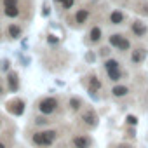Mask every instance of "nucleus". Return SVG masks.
Wrapping results in <instances>:
<instances>
[{"label": "nucleus", "mask_w": 148, "mask_h": 148, "mask_svg": "<svg viewBox=\"0 0 148 148\" xmlns=\"http://www.w3.org/2000/svg\"><path fill=\"white\" fill-rule=\"evenodd\" d=\"M64 103H66V112H68V115H73V117H77V115L84 110V106L87 105L86 99H84L82 96H77V94H71V96L64 98Z\"/></svg>", "instance_id": "obj_17"}, {"label": "nucleus", "mask_w": 148, "mask_h": 148, "mask_svg": "<svg viewBox=\"0 0 148 148\" xmlns=\"http://www.w3.org/2000/svg\"><path fill=\"white\" fill-rule=\"evenodd\" d=\"M105 92H106V98H110L113 101H125L127 98H131L134 94V86L125 80V82H120V84L108 86V89Z\"/></svg>", "instance_id": "obj_13"}, {"label": "nucleus", "mask_w": 148, "mask_h": 148, "mask_svg": "<svg viewBox=\"0 0 148 148\" xmlns=\"http://www.w3.org/2000/svg\"><path fill=\"white\" fill-rule=\"evenodd\" d=\"M127 79H129V71H127L125 66L115 68V70H105V71H103V80H105V84H108V86L125 82Z\"/></svg>", "instance_id": "obj_16"}, {"label": "nucleus", "mask_w": 148, "mask_h": 148, "mask_svg": "<svg viewBox=\"0 0 148 148\" xmlns=\"http://www.w3.org/2000/svg\"><path fill=\"white\" fill-rule=\"evenodd\" d=\"M0 148H16V127L12 124L0 132Z\"/></svg>", "instance_id": "obj_18"}, {"label": "nucleus", "mask_w": 148, "mask_h": 148, "mask_svg": "<svg viewBox=\"0 0 148 148\" xmlns=\"http://www.w3.org/2000/svg\"><path fill=\"white\" fill-rule=\"evenodd\" d=\"M32 108H33L35 113L56 117V119H63L64 115H68L64 98L63 96H58V94H44V96H38L33 101V106Z\"/></svg>", "instance_id": "obj_4"}, {"label": "nucleus", "mask_w": 148, "mask_h": 148, "mask_svg": "<svg viewBox=\"0 0 148 148\" xmlns=\"http://www.w3.org/2000/svg\"><path fill=\"white\" fill-rule=\"evenodd\" d=\"M136 44H148V23L139 16H132L124 28Z\"/></svg>", "instance_id": "obj_9"}, {"label": "nucleus", "mask_w": 148, "mask_h": 148, "mask_svg": "<svg viewBox=\"0 0 148 148\" xmlns=\"http://www.w3.org/2000/svg\"><path fill=\"white\" fill-rule=\"evenodd\" d=\"M35 16V0H0V21L28 25Z\"/></svg>", "instance_id": "obj_2"}, {"label": "nucleus", "mask_w": 148, "mask_h": 148, "mask_svg": "<svg viewBox=\"0 0 148 148\" xmlns=\"http://www.w3.org/2000/svg\"><path fill=\"white\" fill-rule=\"evenodd\" d=\"M4 35L7 42H16L21 37H25L26 32V25L19 23V21H4Z\"/></svg>", "instance_id": "obj_14"}, {"label": "nucleus", "mask_w": 148, "mask_h": 148, "mask_svg": "<svg viewBox=\"0 0 148 148\" xmlns=\"http://www.w3.org/2000/svg\"><path fill=\"white\" fill-rule=\"evenodd\" d=\"M108 148H136V146L129 141H113L108 145Z\"/></svg>", "instance_id": "obj_23"}, {"label": "nucleus", "mask_w": 148, "mask_h": 148, "mask_svg": "<svg viewBox=\"0 0 148 148\" xmlns=\"http://www.w3.org/2000/svg\"><path fill=\"white\" fill-rule=\"evenodd\" d=\"M98 51H96V54H98V58H99V61H103V59H106V58H110V56H113L115 54V51L112 49V45L108 44V42H103L99 47H96Z\"/></svg>", "instance_id": "obj_22"}, {"label": "nucleus", "mask_w": 148, "mask_h": 148, "mask_svg": "<svg viewBox=\"0 0 148 148\" xmlns=\"http://www.w3.org/2000/svg\"><path fill=\"white\" fill-rule=\"evenodd\" d=\"M110 4H113V5H119V7H124V9H129L131 7V2L132 0H108Z\"/></svg>", "instance_id": "obj_24"}, {"label": "nucleus", "mask_w": 148, "mask_h": 148, "mask_svg": "<svg viewBox=\"0 0 148 148\" xmlns=\"http://www.w3.org/2000/svg\"><path fill=\"white\" fill-rule=\"evenodd\" d=\"M106 42L112 45V49L115 51V54H119L124 59L127 58V54L132 51V47L136 44L125 30H108Z\"/></svg>", "instance_id": "obj_6"}, {"label": "nucleus", "mask_w": 148, "mask_h": 148, "mask_svg": "<svg viewBox=\"0 0 148 148\" xmlns=\"http://www.w3.org/2000/svg\"><path fill=\"white\" fill-rule=\"evenodd\" d=\"M131 16L124 7L113 5V7H105L103 11V23L106 26V30H124L129 23Z\"/></svg>", "instance_id": "obj_7"}, {"label": "nucleus", "mask_w": 148, "mask_h": 148, "mask_svg": "<svg viewBox=\"0 0 148 148\" xmlns=\"http://www.w3.org/2000/svg\"><path fill=\"white\" fill-rule=\"evenodd\" d=\"M66 146L68 148H94V138L91 132L80 131L75 127L71 132H68Z\"/></svg>", "instance_id": "obj_11"}, {"label": "nucleus", "mask_w": 148, "mask_h": 148, "mask_svg": "<svg viewBox=\"0 0 148 148\" xmlns=\"http://www.w3.org/2000/svg\"><path fill=\"white\" fill-rule=\"evenodd\" d=\"M7 125H9V120H7L5 113H4V112H0V132H2Z\"/></svg>", "instance_id": "obj_26"}, {"label": "nucleus", "mask_w": 148, "mask_h": 148, "mask_svg": "<svg viewBox=\"0 0 148 148\" xmlns=\"http://www.w3.org/2000/svg\"><path fill=\"white\" fill-rule=\"evenodd\" d=\"M129 9H132V12L136 16L148 19V0H132Z\"/></svg>", "instance_id": "obj_20"}, {"label": "nucleus", "mask_w": 148, "mask_h": 148, "mask_svg": "<svg viewBox=\"0 0 148 148\" xmlns=\"http://www.w3.org/2000/svg\"><path fill=\"white\" fill-rule=\"evenodd\" d=\"M5 40V35H4V25H2V21H0V44H2Z\"/></svg>", "instance_id": "obj_27"}, {"label": "nucleus", "mask_w": 148, "mask_h": 148, "mask_svg": "<svg viewBox=\"0 0 148 148\" xmlns=\"http://www.w3.org/2000/svg\"><path fill=\"white\" fill-rule=\"evenodd\" d=\"M66 134V127L63 124L47 127V129H25V139L30 148H54L56 143Z\"/></svg>", "instance_id": "obj_3"}, {"label": "nucleus", "mask_w": 148, "mask_h": 148, "mask_svg": "<svg viewBox=\"0 0 148 148\" xmlns=\"http://www.w3.org/2000/svg\"><path fill=\"white\" fill-rule=\"evenodd\" d=\"M148 59V44H134L132 51L125 58V64L132 70H139Z\"/></svg>", "instance_id": "obj_12"}, {"label": "nucleus", "mask_w": 148, "mask_h": 148, "mask_svg": "<svg viewBox=\"0 0 148 148\" xmlns=\"http://www.w3.org/2000/svg\"><path fill=\"white\" fill-rule=\"evenodd\" d=\"M82 86L86 87V91L91 94V96H94V98H101V96H105V80H103V77L99 75L98 71H94V70H91V71H87L86 75H84V79H82Z\"/></svg>", "instance_id": "obj_10"}, {"label": "nucleus", "mask_w": 148, "mask_h": 148, "mask_svg": "<svg viewBox=\"0 0 148 148\" xmlns=\"http://www.w3.org/2000/svg\"><path fill=\"white\" fill-rule=\"evenodd\" d=\"M105 4L99 11V14L96 16V19L84 30V45L92 49V47H99L103 42H106V26L103 23V11H105Z\"/></svg>", "instance_id": "obj_5"}, {"label": "nucleus", "mask_w": 148, "mask_h": 148, "mask_svg": "<svg viewBox=\"0 0 148 148\" xmlns=\"http://www.w3.org/2000/svg\"><path fill=\"white\" fill-rule=\"evenodd\" d=\"M73 124H75V127L80 129V131L92 132L99 125V113H98V110L92 105H86L84 110L75 117V122Z\"/></svg>", "instance_id": "obj_8"}, {"label": "nucleus", "mask_w": 148, "mask_h": 148, "mask_svg": "<svg viewBox=\"0 0 148 148\" xmlns=\"http://www.w3.org/2000/svg\"><path fill=\"white\" fill-rule=\"evenodd\" d=\"M61 124V119H56V117H49V115H42V113H32L30 120H28V125L26 127H32V129H47V127H52V125H58Z\"/></svg>", "instance_id": "obj_15"}, {"label": "nucleus", "mask_w": 148, "mask_h": 148, "mask_svg": "<svg viewBox=\"0 0 148 148\" xmlns=\"http://www.w3.org/2000/svg\"><path fill=\"white\" fill-rule=\"evenodd\" d=\"M124 58H120L119 54H113V56H110V58H106V59H103L101 61V68H103V71L105 70H115V68H122V66H125L124 64Z\"/></svg>", "instance_id": "obj_21"}, {"label": "nucleus", "mask_w": 148, "mask_h": 148, "mask_svg": "<svg viewBox=\"0 0 148 148\" xmlns=\"http://www.w3.org/2000/svg\"><path fill=\"white\" fill-rule=\"evenodd\" d=\"M7 94H9V89H7V86H5V80L0 79V99L5 98Z\"/></svg>", "instance_id": "obj_25"}, {"label": "nucleus", "mask_w": 148, "mask_h": 148, "mask_svg": "<svg viewBox=\"0 0 148 148\" xmlns=\"http://www.w3.org/2000/svg\"><path fill=\"white\" fill-rule=\"evenodd\" d=\"M101 7H103V2H99V0H82L73 11L64 14V23L71 30L84 32L96 19Z\"/></svg>", "instance_id": "obj_1"}, {"label": "nucleus", "mask_w": 148, "mask_h": 148, "mask_svg": "<svg viewBox=\"0 0 148 148\" xmlns=\"http://www.w3.org/2000/svg\"><path fill=\"white\" fill-rule=\"evenodd\" d=\"M4 80H5V86H7L9 92H18V91L21 89V79H19V73H18V71L11 70L7 75H5Z\"/></svg>", "instance_id": "obj_19"}]
</instances>
